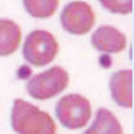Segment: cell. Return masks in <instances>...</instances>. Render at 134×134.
<instances>
[{
	"label": "cell",
	"mask_w": 134,
	"mask_h": 134,
	"mask_svg": "<svg viewBox=\"0 0 134 134\" xmlns=\"http://www.w3.org/2000/svg\"><path fill=\"white\" fill-rule=\"evenodd\" d=\"M23 7L33 18L46 20L57 12L59 0H23Z\"/></svg>",
	"instance_id": "30bf717a"
},
{
	"label": "cell",
	"mask_w": 134,
	"mask_h": 134,
	"mask_svg": "<svg viewBox=\"0 0 134 134\" xmlns=\"http://www.w3.org/2000/svg\"><path fill=\"white\" fill-rule=\"evenodd\" d=\"M56 116L65 129H82L92 118V103L79 93H69L56 105Z\"/></svg>",
	"instance_id": "3957f363"
},
{
	"label": "cell",
	"mask_w": 134,
	"mask_h": 134,
	"mask_svg": "<svg viewBox=\"0 0 134 134\" xmlns=\"http://www.w3.org/2000/svg\"><path fill=\"white\" fill-rule=\"evenodd\" d=\"M83 134H123V126L110 110L100 108L92 126L85 129Z\"/></svg>",
	"instance_id": "9c48e42d"
},
{
	"label": "cell",
	"mask_w": 134,
	"mask_h": 134,
	"mask_svg": "<svg viewBox=\"0 0 134 134\" xmlns=\"http://www.w3.org/2000/svg\"><path fill=\"white\" fill-rule=\"evenodd\" d=\"M21 44V28L13 20L0 18V57L12 56Z\"/></svg>",
	"instance_id": "ba28073f"
},
{
	"label": "cell",
	"mask_w": 134,
	"mask_h": 134,
	"mask_svg": "<svg viewBox=\"0 0 134 134\" xmlns=\"http://www.w3.org/2000/svg\"><path fill=\"white\" fill-rule=\"evenodd\" d=\"M10 121L16 134H56V123L49 113L21 98L13 102Z\"/></svg>",
	"instance_id": "6da1fadb"
},
{
	"label": "cell",
	"mask_w": 134,
	"mask_h": 134,
	"mask_svg": "<svg viewBox=\"0 0 134 134\" xmlns=\"http://www.w3.org/2000/svg\"><path fill=\"white\" fill-rule=\"evenodd\" d=\"M92 46L103 54H118L126 49L128 39L124 33L110 25H103L92 35Z\"/></svg>",
	"instance_id": "8992f818"
},
{
	"label": "cell",
	"mask_w": 134,
	"mask_h": 134,
	"mask_svg": "<svg viewBox=\"0 0 134 134\" xmlns=\"http://www.w3.org/2000/svg\"><path fill=\"white\" fill-rule=\"evenodd\" d=\"M59 52V43L54 35L46 30H35L25 38L23 59L30 65L44 67L56 59Z\"/></svg>",
	"instance_id": "7a4b0ae2"
},
{
	"label": "cell",
	"mask_w": 134,
	"mask_h": 134,
	"mask_svg": "<svg viewBox=\"0 0 134 134\" xmlns=\"http://www.w3.org/2000/svg\"><path fill=\"white\" fill-rule=\"evenodd\" d=\"M61 25L70 35L83 36L95 25V12L87 2H82V0L70 2L62 8Z\"/></svg>",
	"instance_id": "5b68a950"
},
{
	"label": "cell",
	"mask_w": 134,
	"mask_h": 134,
	"mask_svg": "<svg viewBox=\"0 0 134 134\" xmlns=\"http://www.w3.org/2000/svg\"><path fill=\"white\" fill-rule=\"evenodd\" d=\"M105 10L118 15H129L134 8V0H98Z\"/></svg>",
	"instance_id": "8fae6325"
},
{
	"label": "cell",
	"mask_w": 134,
	"mask_h": 134,
	"mask_svg": "<svg viewBox=\"0 0 134 134\" xmlns=\"http://www.w3.org/2000/svg\"><path fill=\"white\" fill-rule=\"evenodd\" d=\"M110 92L115 103L121 108H132V70H118L110 79Z\"/></svg>",
	"instance_id": "52a82bcc"
},
{
	"label": "cell",
	"mask_w": 134,
	"mask_h": 134,
	"mask_svg": "<svg viewBox=\"0 0 134 134\" xmlns=\"http://www.w3.org/2000/svg\"><path fill=\"white\" fill-rule=\"evenodd\" d=\"M67 85H69L67 70L59 65H54L41 74L33 75L26 83V92L31 98L44 102L62 93V90L67 88Z\"/></svg>",
	"instance_id": "277c9868"
}]
</instances>
